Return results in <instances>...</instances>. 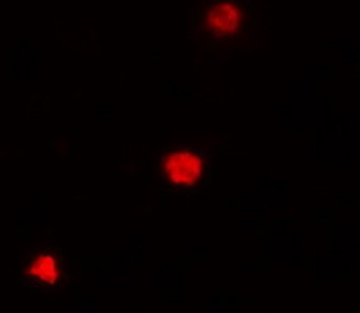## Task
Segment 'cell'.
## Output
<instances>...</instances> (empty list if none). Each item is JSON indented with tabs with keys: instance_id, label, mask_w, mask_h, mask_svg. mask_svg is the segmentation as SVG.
<instances>
[{
	"instance_id": "obj_1",
	"label": "cell",
	"mask_w": 360,
	"mask_h": 313,
	"mask_svg": "<svg viewBox=\"0 0 360 313\" xmlns=\"http://www.w3.org/2000/svg\"><path fill=\"white\" fill-rule=\"evenodd\" d=\"M210 151L196 146H176L167 148L158 162V179L167 193H199L209 179Z\"/></svg>"
},
{
	"instance_id": "obj_2",
	"label": "cell",
	"mask_w": 360,
	"mask_h": 313,
	"mask_svg": "<svg viewBox=\"0 0 360 313\" xmlns=\"http://www.w3.org/2000/svg\"><path fill=\"white\" fill-rule=\"evenodd\" d=\"M22 281L41 292H59L69 284V263L54 248L36 250L22 266Z\"/></svg>"
},
{
	"instance_id": "obj_3",
	"label": "cell",
	"mask_w": 360,
	"mask_h": 313,
	"mask_svg": "<svg viewBox=\"0 0 360 313\" xmlns=\"http://www.w3.org/2000/svg\"><path fill=\"white\" fill-rule=\"evenodd\" d=\"M241 25V10L233 0H214L205 10L202 27L210 36L225 39L238 32Z\"/></svg>"
}]
</instances>
